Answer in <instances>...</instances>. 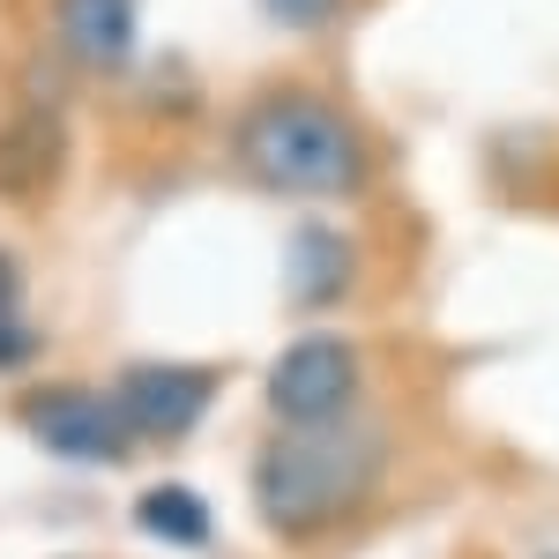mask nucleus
<instances>
[{
  "instance_id": "nucleus-1",
  "label": "nucleus",
  "mask_w": 559,
  "mask_h": 559,
  "mask_svg": "<svg viewBox=\"0 0 559 559\" xmlns=\"http://www.w3.org/2000/svg\"><path fill=\"white\" fill-rule=\"evenodd\" d=\"M388 463H395V440L373 418H344L321 432H269L247 463L254 522L276 545H321L381 500Z\"/></svg>"
},
{
  "instance_id": "nucleus-2",
  "label": "nucleus",
  "mask_w": 559,
  "mask_h": 559,
  "mask_svg": "<svg viewBox=\"0 0 559 559\" xmlns=\"http://www.w3.org/2000/svg\"><path fill=\"white\" fill-rule=\"evenodd\" d=\"M231 165L284 202H358L373 187V142L329 90L269 83L231 120Z\"/></svg>"
},
{
  "instance_id": "nucleus-3",
  "label": "nucleus",
  "mask_w": 559,
  "mask_h": 559,
  "mask_svg": "<svg viewBox=\"0 0 559 559\" xmlns=\"http://www.w3.org/2000/svg\"><path fill=\"white\" fill-rule=\"evenodd\" d=\"M366 388H373V366H366L358 336L306 329L269 358L261 411L276 432H321V426H344V418H366Z\"/></svg>"
},
{
  "instance_id": "nucleus-4",
  "label": "nucleus",
  "mask_w": 559,
  "mask_h": 559,
  "mask_svg": "<svg viewBox=\"0 0 559 559\" xmlns=\"http://www.w3.org/2000/svg\"><path fill=\"white\" fill-rule=\"evenodd\" d=\"M23 432L38 440L45 455H60V463H75V471H120L134 448V426L120 418V403H112V388H90V381H45L23 395Z\"/></svg>"
},
{
  "instance_id": "nucleus-5",
  "label": "nucleus",
  "mask_w": 559,
  "mask_h": 559,
  "mask_svg": "<svg viewBox=\"0 0 559 559\" xmlns=\"http://www.w3.org/2000/svg\"><path fill=\"white\" fill-rule=\"evenodd\" d=\"M216 395H224V373L216 366H194V358H134L120 366V381H112V403H120V418L134 426V440H187V432L202 426L216 411Z\"/></svg>"
},
{
  "instance_id": "nucleus-6",
  "label": "nucleus",
  "mask_w": 559,
  "mask_h": 559,
  "mask_svg": "<svg viewBox=\"0 0 559 559\" xmlns=\"http://www.w3.org/2000/svg\"><path fill=\"white\" fill-rule=\"evenodd\" d=\"M52 52L83 75H120L142 52V0H52Z\"/></svg>"
},
{
  "instance_id": "nucleus-7",
  "label": "nucleus",
  "mask_w": 559,
  "mask_h": 559,
  "mask_svg": "<svg viewBox=\"0 0 559 559\" xmlns=\"http://www.w3.org/2000/svg\"><path fill=\"white\" fill-rule=\"evenodd\" d=\"M350 292H358V239L329 216H306L284 239V299L321 313V306H344Z\"/></svg>"
},
{
  "instance_id": "nucleus-8",
  "label": "nucleus",
  "mask_w": 559,
  "mask_h": 559,
  "mask_svg": "<svg viewBox=\"0 0 559 559\" xmlns=\"http://www.w3.org/2000/svg\"><path fill=\"white\" fill-rule=\"evenodd\" d=\"M134 530H142L150 545H165V552H202L216 537V508L194 485L165 477V485H142V492H134Z\"/></svg>"
},
{
  "instance_id": "nucleus-9",
  "label": "nucleus",
  "mask_w": 559,
  "mask_h": 559,
  "mask_svg": "<svg viewBox=\"0 0 559 559\" xmlns=\"http://www.w3.org/2000/svg\"><path fill=\"white\" fill-rule=\"evenodd\" d=\"M60 173V120L52 112H23L0 134V194H38Z\"/></svg>"
},
{
  "instance_id": "nucleus-10",
  "label": "nucleus",
  "mask_w": 559,
  "mask_h": 559,
  "mask_svg": "<svg viewBox=\"0 0 559 559\" xmlns=\"http://www.w3.org/2000/svg\"><path fill=\"white\" fill-rule=\"evenodd\" d=\"M38 350H45V336H38L31 313H8V321H0V373H23Z\"/></svg>"
},
{
  "instance_id": "nucleus-11",
  "label": "nucleus",
  "mask_w": 559,
  "mask_h": 559,
  "mask_svg": "<svg viewBox=\"0 0 559 559\" xmlns=\"http://www.w3.org/2000/svg\"><path fill=\"white\" fill-rule=\"evenodd\" d=\"M261 8H269V23H284V31H321V23H336L344 0H261Z\"/></svg>"
},
{
  "instance_id": "nucleus-12",
  "label": "nucleus",
  "mask_w": 559,
  "mask_h": 559,
  "mask_svg": "<svg viewBox=\"0 0 559 559\" xmlns=\"http://www.w3.org/2000/svg\"><path fill=\"white\" fill-rule=\"evenodd\" d=\"M8 313H23V269H15V254H0V321Z\"/></svg>"
},
{
  "instance_id": "nucleus-13",
  "label": "nucleus",
  "mask_w": 559,
  "mask_h": 559,
  "mask_svg": "<svg viewBox=\"0 0 559 559\" xmlns=\"http://www.w3.org/2000/svg\"><path fill=\"white\" fill-rule=\"evenodd\" d=\"M545 559H559V552H545Z\"/></svg>"
}]
</instances>
